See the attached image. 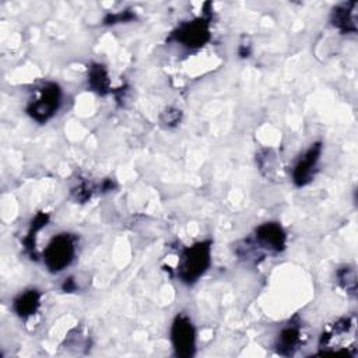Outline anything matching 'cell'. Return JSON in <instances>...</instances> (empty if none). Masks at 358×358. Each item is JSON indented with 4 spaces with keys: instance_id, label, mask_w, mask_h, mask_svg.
<instances>
[{
    "instance_id": "1",
    "label": "cell",
    "mask_w": 358,
    "mask_h": 358,
    "mask_svg": "<svg viewBox=\"0 0 358 358\" xmlns=\"http://www.w3.org/2000/svg\"><path fill=\"white\" fill-rule=\"evenodd\" d=\"M287 234L284 228L274 221L263 222L256 227L253 238L245 239L239 246L235 248L239 257L248 262H257L267 253H280L285 249Z\"/></svg>"
},
{
    "instance_id": "2",
    "label": "cell",
    "mask_w": 358,
    "mask_h": 358,
    "mask_svg": "<svg viewBox=\"0 0 358 358\" xmlns=\"http://www.w3.org/2000/svg\"><path fill=\"white\" fill-rule=\"evenodd\" d=\"M347 352L357 354V320L355 315L344 316L327 324L319 338V354Z\"/></svg>"
},
{
    "instance_id": "3",
    "label": "cell",
    "mask_w": 358,
    "mask_h": 358,
    "mask_svg": "<svg viewBox=\"0 0 358 358\" xmlns=\"http://www.w3.org/2000/svg\"><path fill=\"white\" fill-rule=\"evenodd\" d=\"M211 241L196 242L182 250L178 264V277L185 284H194L211 264Z\"/></svg>"
},
{
    "instance_id": "4",
    "label": "cell",
    "mask_w": 358,
    "mask_h": 358,
    "mask_svg": "<svg viewBox=\"0 0 358 358\" xmlns=\"http://www.w3.org/2000/svg\"><path fill=\"white\" fill-rule=\"evenodd\" d=\"M76 257V236L69 232L55 235L43 250V263L50 273L67 268Z\"/></svg>"
},
{
    "instance_id": "5",
    "label": "cell",
    "mask_w": 358,
    "mask_h": 358,
    "mask_svg": "<svg viewBox=\"0 0 358 358\" xmlns=\"http://www.w3.org/2000/svg\"><path fill=\"white\" fill-rule=\"evenodd\" d=\"M62 103V88L56 83H45L28 106L27 113L38 123H46L59 110Z\"/></svg>"
},
{
    "instance_id": "6",
    "label": "cell",
    "mask_w": 358,
    "mask_h": 358,
    "mask_svg": "<svg viewBox=\"0 0 358 358\" xmlns=\"http://www.w3.org/2000/svg\"><path fill=\"white\" fill-rule=\"evenodd\" d=\"M169 41L187 49H199L210 41V15L182 22L169 36Z\"/></svg>"
},
{
    "instance_id": "7",
    "label": "cell",
    "mask_w": 358,
    "mask_h": 358,
    "mask_svg": "<svg viewBox=\"0 0 358 358\" xmlns=\"http://www.w3.org/2000/svg\"><path fill=\"white\" fill-rule=\"evenodd\" d=\"M171 341L175 355L190 358L196 352V330L190 317L185 313L176 315L171 326Z\"/></svg>"
},
{
    "instance_id": "8",
    "label": "cell",
    "mask_w": 358,
    "mask_h": 358,
    "mask_svg": "<svg viewBox=\"0 0 358 358\" xmlns=\"http://www.w3.org/2000/svg\"><path fill=\"white\" fill-rule=\"evenodd\" d=\"M322 151L323 144L320 141H316L310 144V147L301 155L292 169V182L295 183V186L303 187L313 180Z\"/></svg>"
},
{
    "instance_id": "9",
    "label": "cell",
    "mask_w": 358,
    "mask_h": 358,
    "mask_svg": "<svg viewBox=\"0 0 358 358\" xmlns=\"http://www.w3.org/2000/svg\"><path fill=\"white\" fill-rule=\"evenodd\" d=\"M357 1H347L336 6L330 14V22L341 34H355L357 25Z\"/></svg>"
},
{
    "instance_id": "10",
    "label": "cell",
    "mask_w": 358,
    "mask_h": 358,
    "mask_svg": "<svg viewBox=\"0 0 358 358\" xmlns=\"http://www.w3.org/2000/svg\"><path fill=\"white\" fill-rule=\"evenodd\" d=\"M303 343V331L301 323L291 322L289 324L284 326L275 340V350L278 354L289 357L294 355L295 351Z\"/></svg>"
},
{
    "instance_id": "11",
    "label": "cell",
    "mask_w": 358,
    "mask_h": 358,
    "mask_svg": "<svg viewBox=\"0 0 358 358\" xmlns=\"http://www.w3.org/2000/svg\"><path fill=\"white\" fill-rule=\"evenodd\" d=\"M41 306V292L35 288L20 292L13 301V310L21 319H28L38 312Z\"/></svg>"
},
{
    "instance_id": "12",
    "label": "cell",
    "mask_w": 358,
    "mask_h": 358,
    "mask_svg": "<svg viewBox=\"0 0 358 358\" xmlns=\"http://www.w3.org/2000/svg\"><path fill=\"white\" fill-rule=\"evenodd\" d=\"M88 85L94 92L99 95L109 94L110 81L105 66L99 63H91L88 66Z\"/></svg>"
},
{
    "instance_id": "13",
    "label": "cell",
    "mask_w": 358,
    "mask_h": 358,
    "mask_svg": "<svg viewBox=\"0 0 358 358\" xmlns=\"http://www.w3.org/2000/svg\"><path fill=\"white\" fill-rule=\"evenodd\" d=\"M48 221H49V214H48V213H38V214L34 217V220L31 221L28 234H27V236H25L24 241H22L27 253H28L32 259H36V253H35V236H36V234L48 224Z\"/></svg>"
},
{
    "instance_id": "14",
    "label": "cell",
    "mask_w": 358,
    "mask_h": 358,
    "mask_svg": "<svg viewBox=\"0 0 358 358\" xmlns=\"http://www.w3.org/2000/svg\"><path fill=\"white\" fill-rule=\"evenodd\" d=\"M259 169L262 171V173L266 178H277L280 175V168H278V157L274 152V150L268 148V150H263L259 152V155L256 157Z\"/></svg>"
},
{
    "instance_id": "15",
    "label": "cell",
    "mask_w": 358,
    "mask_h": 358,
    "mask_svg": "<svg viewBox=\"0 0 358 358\" xmlns=\"http://www.w3.org/2000/svg\"><path fill=\"white\" fill-rule=\"evenodd\" d=\"M338 287L351 298L357 296V271L354 266H343L336 271Z\"/></svg>"
},
{
    "instance_id": "16",
    "label": "cell",
    "mask_w": 358,
    "mask_h": 358,
    "mask_svg": "<svg viewBox=\"0 0 358 358\" xmlns=\"http://www.w3.org/2000/svg\"><path fill=\"white\" fill-rule=\"evenodd\" d=\"M136 18V14L131 13L130 10H124L120 13H109L105 15L103 18V24L106 25H113V24H119V22H129L131 20Z\"/></svg>"
},
{
    "instance_id": "17",
    "label": "cell",
    "mask_w": 358,
    "mask_h": 358,
    "mask_svg": "<svg viewBox=\"0 0 358 358\" xmlns=\"http://www.w3.org/2000/svg\"><path fill=\"white\" fill-rule=\"evenodd\" d=\"M182 119V110L176 108H166L161 113V123L165 124L166 127H173L176 126Z\"/></svg>"
},
{
    "instance_id": "18",
    "label": "cell",
    "mask_w": 358,
    "mask_h": 358,
    "mask_svg": "<svg viewBox=\"0 0 358 358\" xmlns=\"http://www.w3.org/2000/svg\"><path fill=\"white\" fill-rule=\"evenodd\" d=\"M71 194H73V197H74L76 201L84 203V201H87V200L91 197V194H92V187H91V185H90L88 182L84 180V182L78 183L76 187H73Z\"/></svg>"
},
{
    "instance_id": "19",
    "label": "cell",
    "mask_w": 358,
    "mask_h": 358,
    "mask_svg": "<svg viewBox=\"0 0 358 358\" xmlns=\"http://www.w3.org/2000/svg\"><path fill=\"white\" fill-rule=\"evenodd\" d=\"M62 288H63V291H66V292H73V291L77 289V284L74 282L73 277H69V278H66L64 282L62 284Z\"/></svg>"
},
{
    "instance_id": "20",
    "label": "cell",
    "mask_w": 358,
    "mask_h": 358,
    "mask_svg": "<svg viewBox=\"0 0 358 358\" xmlns=\"http://www.w3.org/2000/svg\"><path fill=\"white\" fill-rule=\"evenodd\" d=\"M250 55V49H249V46L246 48L245 45H242L241 48H239V56L241 57H248Z\"/></svg>"
}]
</instances>
